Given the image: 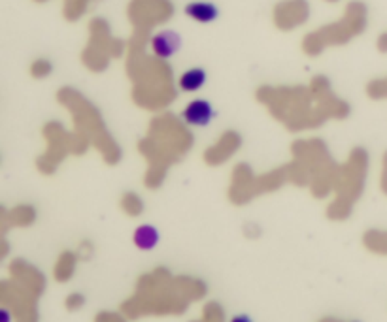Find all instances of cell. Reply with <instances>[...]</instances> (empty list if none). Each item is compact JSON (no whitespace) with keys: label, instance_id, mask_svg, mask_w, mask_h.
Segmentation results:
<instances>
[{"label":"cell","instance_id":"6da1fadb","mask_svg":"<svg viewBox=\"0 0 387 322\" xmlns=\"http://www.w3.org/2000/svg\"><path fill=\"white\" fill-rule=\"evenodd\" d=\"M183 119L185 123L193 126H204L212 119V105L206 100H193L188 108L183 110Z\"/></svg>","mask_w":387,"mask_h":322},{"label":"cell","instance_id":"7a4b0ae2","mask_svg":"<svg viewBox=\"0 0 387 322\" xmlns=\"http://www.w3.org/2000/svg\"><path fill=\"white\" fill-rule=\"evenodd\" d=\"M185 13L189 17H193L195 21H200V23H210L213 19L218 17V8L210 4V2H191L188 8H185Z\"/></svg>","mask_w":387,"mask_h":322},{"label":"cell","instance_id":"3957f363","mask_svg":"<svg viewBox=\"0 0 387 322\" xmlns=\"http://www.w3.org/2000/svg\"><path fill=\"white\" fill-rule=\"evenodd\" d=\"M178 45H180V40L174 32H161L153 40V50L159 57H170L178 50Z\"/></svg>","mask_w":387,"mask_h":322},{"label":"cell","instance_id":"277c9868","mask_svg":"<svg viewBox=\"0 0 387 322\" xmlns=\"http://www.w3.org/2000/svg\"><path fill=\"white\" fill-rule=\"evenodd\" d=\"M204 81H206L204 70L191 68L188 70L185 74H181L180 87L183 89V91H188V93H193V91H199V89L204 85Z\"/></svg>","mask_w":387,"mask_h":322},{"label":"cell","instance_id":"5b68a950","mask_svg":"<svg viewBox=\"0 0 387 322\" xmlns=\"http://www.w3.org/2000/svg\"><path fill=\"white\" fill-rule=\"evenodd\" d=\"M134 242H136L138 247L142 249L153 247L157 243L155 228H151V226H142V228H138V232L134 234Z\"/></svg>","mask_w":387,"mask_h":322},{"label":"cell","instance_id":"8992f818","mask_svg":"<svg viewBox=\"0 0 387 322\" xmlns=\"http://www.w3.org/2000/svg\"><path fill=\"white\" fill-rule=\"evenodd\" d=\"M378 45H380L381 51H387V34H384V36L380 38V42H378Z\"/></svg>","mask_w":387,"mask_h":322},{"label":"cell","instance_id":"52a82bcc","mask_svg":"<svg viewBox=\"0 0 387 322\" xmlns=\"http://www.w3.org/2000/svg\"><path fill=\"white\" fill-rule=\"evenodd\" d=\"M232 322H251L250 321V316H234V319H232Z\"/></svg>","mask_w":387,"mask_h":322},{"label":"cell","instance_id":"ba28073f","mask_svg":"<svg viewBox=\"0 0 387 322\" xmlns=\"http://www.w3.org/2000/svg\"><path fill=\"white\" fill-rule=\"evenodd\" d=\"M384 192H387V156H386V172H384Z\"/></svg>","mask_w":387,"mask_h":322}]
</instances>
